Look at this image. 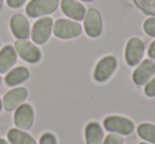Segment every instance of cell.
I'll return each instance as SVG.
<instances>
[{"label": "cell", "mask_w": 155, "mask_h": 144, "mask_svg": "<svg viewBox=\"0 0 155 144\" xmlns=\"http://www.w3.org/2000/svg\"><path fill=\"white\" fill-rule=\"evenodd\" d=\"M58 0H31L26 8L30 17L36 18L53 13L58 7Z\"/></svg>", "instance_id": "obj_1"}, {"label": "cell", "mask_w": 155, "mask_h": 144, "mask_svg": "<svg viewBox=\"0 0 155 144\" xmlns=\"http://www.w3.org/2000/svg\"><path fill=\"white\" fill-rule=\"evenodd\" d=\"M54 35L58 38L69 39L78 37L82 32L80 24L68 19H58L53 26Z\"/></svg>", "instance_id": "obj_2"}, {"label": "cell", "mask_w": 155, "mask_h": 144, "mask_svg": "<svg viewBox=\"0 0 155 144\" xmlns=\"http://www.w3.org/2000/svg\"><path fill=\"white\" fill-rule=\"evenodd\" d=\"M104 127L108 131L127 136L134 130V123L124 117L110 116L104 120Z\"/></svg>", "instance_id": "obj_3"}, {"label": "cell", "mask_w": 155, "mask_h": 144, "mask_svg": "<svg viewBox=\"0 0 155 144\" xmlns=\"http://www.w3.org/2000/svg\"><path fill=\"white\" fill-rule=\"evenodd\" d=\"M53 29V21L51 18L46 17L38 19L34 24L31 32V37L33 41L37 45H44L49 39Z\"/></svg>", "instance_id": "obj_4"}, {"label": "cell", "mask_w": 155, "mask_h": 144, "mask_svg": "<svg viewBox=\"0 0 155 144\" xmlns=\"http://www.w3.org/2000/svg\"><path fill=\"white\" fill-rule=\"evenodd\" d=\"M118 66L116 57L114 56H105L97 64L94 72V78L97 82L102 83L107 81L113 75Z\"/></svg>", "instance_id": "obj_5"}, {"label": "cell", "mask_w": 155, "mask_h": 144, "mask_svg": "<svg viewBox=\"0 0 155 144\" xmlns=\"http://www.w3.org/2000/svg\"><path fill=\"white\" fill-rule=\"evenodd\" d=\"M15 51L22 59L31 64L38 62L41 58V53L38 48L26 39H19L16 41Z\"/></svg>", "instance_id": "obj_6"}, {"label": "cell", "mask_w": 155, "mask_h": 144, "mask_svg": "<svg viewBox=\"0 0 155 144\" xmlns=\"http://www.w3.org/2000/svg\"><path fill=\"white\" fill-rule=\"evenodd\" d=\"M84 29L87 35L91 37H98L103 30L102 18L97 9H88L84 16Z\"/></svg>", "instance_id": "obj_7"}, {"label": "cell", "mask_w": 155, "mask_h": 144, "mask_svg": "<svg viewBox=\"0 0 155 144\" xmlns=\"http://www.w3.org/2000/svg\"><path fill=\"white\" fill-rule=\"evenodd\" d=\"M144 54V43L138 37H133L127 43L125 47V60L130 66H136L139 64Z\"/></svg>", "instance_id": "obj_8"}, {"label": "cell", "mask_w": 155, "mask_h": 144, "mask_svg": "<svg viewBox=\"0 0 155 144\" xmlns=\"http://www.w3.org/2000/svg\"><path fill=\"white\" fill-rule=\"evenodd\" d=\"M34 121V111L29 104H21L16 108L14 114V123L20 130H28L31 128Z\"/></svg>", "instance_id": "obj_9"}, {"label": "cell", "mask_w": 155, "mask_h": 144, "mask_svg": "<svg viewBox=\"0 0 155 144\" xmlns=\"http://www.w3.org/2000/svg\"><path fill=\"white\" fill-rule=\"evenodd\" d=\"M155 74V62L151 59H146L135 69L133 81L137 86L146 85Z\"/></svg>", "instance_id": "obj_10"}, {"label": "cell", "mask_w": 155, "mask_h": 144, "mask_svg": "<svg viewBox=\"0 0 155 144\" xmlns=\"http://www.w3.org/2000/svg\"><path fill=\"white\" fill-rule=\"evenodd\" d=\"M27 97H28V91L24 87L12 89L8 93H5V98H3V108L7 111H12V110L19 107L25 102V100L27 99Z\"/></svg>", "instance_id": "obj_11"}, {"label": "cell", "mask_w": 155, "mask_h": 144, "mask_svg": "<svg viewBox=\"0 0 155 144\" xmlns=\"http://www.w3.org/2000/svg\"><path fill=\"white\" fill-rule=\"evenodd\" d=\"M10 26H11V30L14 36L17 37L18 39H27L30 36V26L25 16L20 15V14L14 15L11 18Z\"/></svg>", "instance_id": "obj_12"}, {"label": "cell", "mask_w": 155, "mask_h": 144, "mask_svg": "<svg viewBox=\"0 0 155 144\" xmlns=\"http://www.w3.org/2000/svg\"><path fill=\"white\" fill-rule=\"evenodd\" d=\"M63 13L74 20H82L85 16V8L77 0H62L61 3Z\"/></svg>", "instance_id": "obj_13"}, {"label": "cell", "mask_w": 155, "mask_h": 144, "mask_svg": "<svg viewBox=\"0 0 155 144\" xmlns=\"http://www.w3.org/2000/svg\"><path fill=\"white\" fill-rule=\"evenodd\" d=\"M17 54L12 46H5L0 51V73H5L15 65Z\"/></svg>", "instance_id": "obj_14"}, {"label": "cell", "mask_w": 155, "mask_h": 144, "mask_svg": "<svg viewBox=\"0 0 155 144\" xmlns=\"http://www.w3.org/2000/svg\"><path fill=\"white\" fill-rule=\"evenodd\" d=\"M103 130L98 123L91 122L85 129V140L86 144H102L103 143Z\"/></svg>", "instance_id": "obj_15"}, {"label": "cell", "mask_w": 155, "mask_h": 144, "mask_svg": "<svg viewBox=\"0 0 155 144\" xmlns=\"http://www.w3.org/2000/svg\"><path fill=\"white\" fill-rule=\"evenodd\" d=\"M30 76V72L26 67H17L10 71L5 76V83L8 86H16L27 81Z\"/></svg>", "instance_id": "obj_16"}, {"label": "cell", "mask_w": 155, "mask_h": 144, "mask_svg": "<svg viewBox=\"0 0 155 144\" xmlns=\"http://www.w3.org/2000/svg\"><path fill=\"white\" fill-rule=\"evenodd\" d=\"M8 138L11 144H36V141L32 136L20 129H10V131L8 133Z\"/></svg>", "instance_id": "obj_17"}, {"label": "cell", "mask_w": 155, "mask_h": 144, "mask_svg": "<svg viewBox=\"0 0 155 144\" xmlns=\"http://www.w3.org/2000/svg\"><path fill=\"white\" fill-rule=\"evenodd\" d=\"M137 133L140 138H142L146 141L155 144V125L149 124V123H143V124L139 125Z\"/></svg>", "instance_id": "obj_18"}, {"label": "cell", "mask_w": 155, "mask_h": 144, "mask_svg": "<svg viewBox=\"0 0 155 144\" xmlns=\"http://www.w3.org/2000/svg\"><path fill=\"white\" fill-rule=\"evenodd\" d=\"M136 7L147 15L155 16V0H133Z\"/></svg>", "instance_id": "obj_19"}, {"label": "cell", "mask_w": 155, "mask_h": 144, "mask_svg": "<svg viewBox=\"0 0 155 144\" xmlns=\"http://www.w3.org/2000/svg\"><path fill=\"white\" fill-rule=\"evenodd\" d=\"M143 30L148 35L155 37V17L149 18V19H147L144 21Z\"/></svg>", "instance_id": "obj_20"}, {"label": "cell", "mask_w": 155, "mask_h": 144, "mask_svg": "<svg viewBox=\"0 0 155 144\" xmlns=\"http://www.w3.org/2000/svg\"><path fill=\"white\" fill-rule=\"evenodd\" d=\"M123 139L119 133H110L103 140L102 144H122Z\"/></svg>", "instance_id": "obj_21"}, {"label": "cell", "mask_w": 155, "mask_h": 144, "mask_svg": "<svg viewBox=\"0 0 155 144\" xmlns=\"http://www.w3.org/2000/svg\"><path fill=\"white\" fill-rule=\"evenodd\" d=\"M39 144H58L56 143V138L51 133H46L41 136L39 140Z\"/></svg>", "instance_id": "obj_22"}, {"label": "cell", "mask_w": 155, "mask_h": 144, "mask_svg": "<svg viewBox=\"0 0 155 144\" xmlns=\"http://www.w3.org/2000/svg\"><path fill=\"white\" fill-rule=\"evenodd\" d=\"M144 93L148 97H155V78L147 83L146 87H144Z\"/></svg>", "instance_id": "obj_23"}, {"label": "cell", "mask_w": 155, "mask_h": 144, "mask_svg": "<svg viewBox=\"0 0 155 144\" xmlns=\"http://www.w3.org/2000/svg\"><path fill=\"white\" fill-rule=\"evenodd\" d=\"M25 2H26V0H8V5L11 8H19Z\"/></svg>", "instance_id": "obj_24"}, {"label": "cell", "mask_w": 155, "mask_h": 144, "mask_svg": "<svg viewBox=\"0 0 155 144\" xmlns=\"http://www.w3.org/2000/svg\"><path fill=\"white\" fill-rule=\"evenodd\" d=\"M148 53H149V56H150V57L152 58V59L155 60V40L153 41V43L150 45V47H149Z\"/></svg>", "instance_id": "obj_25"}, {"label": "cell", "mask_w": 155, "mask_h": 144, "mask_svg": "<svg viewBox=\"0 0 155 144\" xmlns=\"http://www.w3.org/2000/svg\"><path fill=\"white\" fill-rule=\"evenodd\" d=\"M0 144H9L5 140H3V139H0Z\"/></svg>", "instance_id": "obj_26"}, {"label": "cell", "mask_w": 155, "mask_h": 144, "mask_svg": "<svg viewBox=\"0 0 155 144\" xmlns=\"http://www.w3.org/2000/svg\"><path fill=\"white\" fill-rule=\"evenodd\" d=\"M80 1H84V2H91L94 0H80Z\"/></svg>", "instance_id": "obj_27"}, {"label": "cell", "mask_w": 155, "mask_h": 144, "mask_svg": "<svg viewBox=\"0 0 155 144\" xmlns=\"http://www.w3.org/2000/svg\"><path fill=\"white\" fill-rule=\"evenodd\" d=\"M2 3H3V0H0V10L2 8Z\"/></svg>", "instance_id": "obj_28"}, {"label": "cell", "mask_w": 155, "mask_h": 144, "mask_svg": "<svg viewBox=\"0 0 155 144\" xmlns=\"http://www.w3.org/2000/svg\"><path fill=\"white\" fill-rule=\"evenodd\" d=\"M1 109H2V102L0 100V111H1Z\"/></svg>", "instance_id": "obj_29"}, {"label": "cell", "mask_w": 155, "mask_h": 144, "mask_svg": "<svg viewBox=\"0 0 155 144\" xmlns=\"http://www.w3.org/2000/svg\"><path fill=\"white\" fill-rule=\"evenodd\" d=\"M1 83H2V78H1V76H0V86H1Z\"/></svg>", "instance_id": "obj_30"}, {"label": "cell", "mask_w": 155, "mask_h": 144, "mask_svg": "<svg viewBox=\"0 0 155 144\" xmlns=\"http://www.w3.org/2000/svg\"><path fill=\"white\" fill-rule=\"evenodd\" d=\"M140 144H148V143H144V142H143V143H140Z\"/></svg>", "instance_id": "obj_31"}]
</instances>
